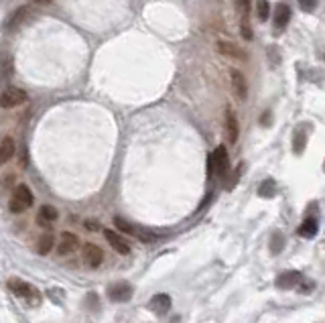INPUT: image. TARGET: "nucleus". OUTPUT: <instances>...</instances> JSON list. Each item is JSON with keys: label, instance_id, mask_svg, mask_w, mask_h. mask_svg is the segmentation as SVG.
I'll return each instance as SVG.
<instances>
[{"label": "nucleus", "instance_id": "nucleus-1", "mask_svg": "<svg viewBox=\"0 0 325 323\" xmlns=\"http://www.w3.org/2000/svg\"><path fill=\"white\" fill-rule=\"evenodd\" d=\"M31 205H33V191L26 185H16L10 195V201H8V210L12 214H22L31 208Z\"/></svg>", "mask_w": 325, "mask_h": 323}, {"label": "nucleus", "instance_id": "nucleus-2", "mask_svg": "<svg viewBox=\"0 0 325 323\" xmlns=\"http://www.w3.org/2000/svg\"><path fill=\"white\" fill-rule=\"evenodd\" d=\"M230 169V159H228V151L226 146H218V149L210 155L208 159V175H218V177H224Z\"/></svg>", "mask_w": 325, "mask_h": 323}, {"label": "nucleus", "instance_id": "nucleus-3", "mask_svg": "<svg viewBox=\"0 0 325 323\" xmlns=\"http://www.w3.org/2000/svg\"><path fill=\"white\" fill-rule=\"evenodd\" d=\"M132 293H134L132 285H130V283L120 281V283H114V285H110V287H108V291H106V295H108V299H110V301H114V303H124V301H128V299L132 297Z\"/></svg>", "mask_w": 325, "mask_h": 323}, {"label": "nucleus", "instance_id": "nucleus-4", "mask_svg": "<svg viewBox=\"0 0 325 323\" xmlns=\"http://www.w3.org/2000/svg\"><path fill=\"white\" fill-rule=\"evenodd\" d=\"M26 102V92L18 90V87H6V90L0 94V108H16L20 104Z\"/></svg>", "mask_w": 325, "mask_h": 323}, {"label": "nucleus", "instance_id": "nucleus-5", "mask_svg": "<svg viewBox=\"0 0 325 323\" xmlns=\"http://www.w3.org/2000/svg\"><path fill=\"white\" fill-rule=\"evenodd\" d=\"M79 248V238L71 232H61V236H59V242H57V252L61 256H69L73 254L75 250Z\"/></svg>", "mask_w": 325, "mask_h": 323}, {"label": "nucleus", "instance_id": "nucleus-6", "mask_svg": "<svg viewBox=\"0 0 325 323\" xmlns=\"http://www.w3.org/2000/svg\"><path fill=\"white\" fill-rule=\"evenodd\" d=\"M81 256H83V262L87 264V267L96 269V267H100L102 260H104V250H102L100 246L92 244V242H87V244H83Z\"/></svg>", "mask_w": 325, "mask_h": 323}, {"label": "nucleus", "instance_id": "nucleus-7", "mask_svg": "<svg viewBox=\"0 0 325 323\" xmlns=\"http://www.w3.org/2000/svg\"><path fill=\"white\" fill-rule=\"evenodd\" d=\"M104 236L108 240V244L118 252V254H130V244L126 242V238L122 236V234H118V232H112V230H104Z\"/></svg>", "mask_w": 325, "mask_h": 323}, {"label": "nucleus", "instance_id": "nucleus-8", "mask_svg": "<svg viewBox=\"0 0 325 323\" xmlns=\"http://www.w3.org/2000/svg\"><path fill=\"white\" fill-rule=\"evenodd\" d=\"M230 77H232V87H234L236 98H238L240 102H244V100L248 98V83H246V77L242 75L240 69H232Z\"/></svg>", "mask_w": 325, "mask_h": 323}, {"label": "nucleus", "instance_id": "nucleus-9", "mask_svg": "<svg viewBox=\"0 0 325 323\" xmlns=\"http://www.w3.org/2000/svg\"><path fill=\"white\" fill-rule=\"evenodd\" d=\"M8 289L14 293L16 297H20V299H31V297L37 299L35 289H33L31 285H28V283L20 281V279H10V281H8Z\"/></svg>", "mask_w": 325, "mask_h": 323}, {"label": "nucleus", "instance_id": "nucleus-10", "mask_svg": "<svg viewBox=\"0 0 325 323\" xmlns=\"http://www.w3.org/2000/svg\"><path fill=\"white\" fill-rule=\"evenodd\" d=\"M224 126H226V134H228L230 144H236V140H238V134H240V126H238V118H236V114L230 108L226 110Z\"/></svg>", "mask_w": 325, "mask_h": 323}, {"label": "nucleus", "instance_id": "nucleus-11", "mask_svg": "<svg viewBox=\"0 0 325 323\" xmlns=\"http://www.w3.org/2000/svg\"><path fill=\"white\" fill-rule=\"evenodd\" d=\"M14 63H12V57L4 51H0V83H8L10 75H12Z\"/></svg>", "mask_w": 325, "mask_h": 323}, {"label": "nucleus", "instance_id": "nucleus-12", "mask_svg": "<svg viewBox=\"0 0 325 323\" xmlns=\"http://www.w3.org/2000/svg\"><path fill=\"white\" fill-rule=\"evenodd\" d=\"M301 281V273L299 271H285L283 275L277 277V287L279 289H293Z\"/></svg>", "mask_w": 325, "mask_h": 323}, {"label": "nucleus", "instance_id": "nucleus-13", "mask_svg": "<svg viewBox=\"0 0 325 323\" xmlns=\"http://www.w3.org/2000/svg\"><path fill=\"white\" fill-rule=\"evenodd\" d=\"M14 157V138L12 136H4L0 140V165L8 163Z\"/></svg>", "mask_w": 325, "mask_h": 323}, {"label": "nucleus", "instance_id": "nucleus-14", "mask_svg": "<svg viewBox=\"0 0 325 323\" xmlns=\"http://www.w3.org/2000/svg\"><path fill=\"white\" fill-rule=\"evenodd\" d=\"M151 309L157 313V315H165L169 309H171V297L165 295V293H159L151 299Z\"/></svg>", "mask_w": 325, "mask_h": 323}, {"label": "nucleus", "instance_id": "nucleus-15", "mask_svg": "<svg viewBox=\"0 0 325 323\" xmlns=\"http://www.w3.org/2000/svg\"><path fill=\"white\" fill-rule=\"evenodd\" d=\"M59 218V212L53 208V205H49V203H45L43 208L39 210V216H37V222H39V226H51L55 220Z\"/></svg>", "mask_w": 325, "mask_h": 323}, {"label": "nucleus", "instance_id": "nucleus-16", "mask_svg": "<svg viewBox=\"0 0 325 323\" xmlns=\"http://www.w3.org/2000/svg\"><path fill=\"white\" fill-rule=\"evenodd\" d=\"M218 51L222 53V55H228V57H234V59H244V51L238 47V45H234V43H230V41H220L218 43Z\"/></svg>", "mask_w": 325, "mask_h": 323}, {"label": "nucleus", "instance_id": "nucleus-17", "mask_svg": "<svg viewBox=\"0 0 325 323\" xmlns=\"http://www.w3.org/2000/svg\"><path fill=\"white\" fill-rule=\"evenodd\" d=\"M289 20H291V8L285 2L277 4V8H275V28H285L289 24Z\"/></svg>", "mask_w": 325, "mask_h": 323}, {"label": "nucleus", "instance_id": "nucleus-18", "mask_svg": "<svg viewBox=\"0 0 325 323\" xmlns=\"http://www.w3.org/2000/svg\"><path fill=\"white\" fill-rule=\"evenodd\" d=\"M317 232H319V224H317L315 218H307V220L299 226V230H297V234H299L301 238H315Z\"/></svg>", "mask_w": 325, "mask_h": 323}, {"label": "nucleus", "instance_id": "nucleus-19", "mask_svg": "<svg viewBox=\"0 0 325 323\" xmlns=\"http://www.w3.org/2000/svg\"><path fill=\"white\" fill-rule=\"evenodd\" d=\"M53 246H55V236L47 232V234H43V236H39V240L35 244V250H37V254L45 256V254H49L53 250Z\"/></svg>", "mask_w": 325, "mask_h": 323}, {"label": "nucleus", "instance_id": "nucleus-20", "mask_svg": "<svg viewBox=\"0 0 325 323\" xmlns=\"http://www.w3.org/2000/svg\"><path fill=\"white\" fill-rule=\"evenodd\" d=\"M132 238H136V240H140V242H144V244H153V242H157V240H159V236H157L155 232H151V230H144V228H134Z\"/></svg>", "mask_w": 325, "mask_h": 323}, {"label": "nucleus", "instance_id": "nucleus-21", "mask_svg": "<svg viewBox=\"0 0 325 323\" xmlns=\"http://www.w3.org/2000/svg\"><path fill=\"white\" fill-rule=\"evenodd\" d=\"M26 16H28V6H20L14 14H10V18H8V22H6V28H14V26H18Z\"/></svg>", "mask_w": 325, "mask_h": 323}, {"label": "nucleus", "instance_id": "nucleus-22", "mask_svg": "<svg viewBox=\"0 0 325 323\" xmlns=\"http://www.w3.org/2000/svg\"><path fill=\"white\" fill-rule=\"evenodd\" d=\"M305 142H307V134L301 132V130H297V132L293 134V151L297 153V155H301L303 149H305Z\"/></svg>", "mask_w": 325, "mask_h": 323}, {"label": "nucleus", "instance_id": "nucleus-23", "mask_svg": "<svg viewBox=\"0 0 325 323\" xmlns=\"http://www.w3.org/2000/svg\"><path fill=\"white\" fill-rule=\"evenodd\" d=\"M277 193V185L273 179H267V181H262L260 187H258V195L260 197H275Z\"/></svg>", "mask_w": 325, "mask_h": 323}, {"label": "nucleus", "instance_id": "nucleus-24", "mask_svg": "<svg viewBox=\"0 0 325 323\" xmlns=\"http://www.w3.org/2000/svg\"><path fill=\"white\" fill-rule=\"evenodd\" d=\"M256 12H258V18L260 20H267L271 16V4H269V0H258V2H256Z\"/></svg>", "mask_w": 325, "mask_h": 323}, {"label": "nucleus", "instance_id": "nucleus-25", "mask_svg": "<svg viewBox=\"0 0 325 323\" xmlns=\"http://www.w3.org/2000/svg\"><path fill=\"white\" fill-rule=\"evenodd\" d=\"M114 224H116V228L120 230L122 234H128V236H132V234H134V228H136V226H132L130 222H126L124 218H114Z\"/></svg>", "mask_w": 325, "mask_h": 323}, {"label": "nucleus", "instance_id": "nucleus-26", "mask_svg": "<svg viewBox=\"0 0 325 323\" xmlns=\"http://www.w3.org/2000/svg\"><path fill=\"white\" fill-rule=\"evenodd\" d=\"M238 4V12L242 14V18H248V12H250V0H236Z\"/></svg>", "mask_w": 325, "mask_h": 323}, {"label": "nucleus", "instance_id": "nucleus-27", "mask_svg": "<svg viewBox=\"0 0 325 323\" xmlns=\"http://www.w3.org/2000/svg\"><path fill=\"white\" fill-rule=\"evenodd\" d=\"M240 31H242V35H244V39H246V41H252V26H250V22H248V18H242V24H240Z\"/></svg>", "mask_w": 325, "mask_h": 323}, {"label": "nucleus", "instance_id": "nucleus-28", "mask_svg": "<svg viewBox=\"0 0 325 323\" xmlns=\"http://www.w3.org/2000/svg\"><path fill=\"white\" fill-rule=\"evenodd\" d=\"M299 4L303 12H313L317 8V0H299Z\"/></svg>", "mask_w": 325, "mask_h": 323}, {"label": "nucleus", "instance_id": "nucleus-29", "mask_svg": "<svg viewBox=\"0 0 325 323\" xmlns=\"http://www.w3.org/2000/svg\"><path fill=\"white\" fill-rule=\"evenodd\" d=\"M281 248H283V236H281V234H275V236H273V244H271V250L277 252V250H281Z\"/></svg>", "mask_w": 325, "mask_h": 323}, {"label": "nucleus", "instance_id": "nucleus-30", "mask_svg": "<svg viewBox=\"0 0 325 323\" xmlns=\"http://www.w3.org/2000/svg\"><path fill=\"white\" fill-rule=\"evenodd\" d=\"M90 232H96V230H100V224L96 222V220H85V224H83Z\"/></svg>", "mask_w": 325, "mask_h": 323}, {"label": "nucleus", "instance_id": "nucleus-31", "mask_svg": "<svg viewBox=\"0 0 325 323\" xmlns=\"http://www.w3.org/2000/svg\"><path fill=\"white\" fill-rule=\"evenodd\" d=\"M271 122H273V120H271V112H264V114L260 116V124H262V126H271Z\"/></svg>", "mask_w": 325, "mask_h": 323}, {"label": "nucleus", "instance_id": "nucleus-32", "mask_svg": "<svg viewBox=\"0 0 325 323\" xmlns=\"http://www.w3.org/2000/svg\"><path fill=\"white\" fill-rule=\"evenodd\" d=\"M33 2H35V4H49L51 0H33Z\"/></svg>", "mask_w": 325, "mask_h": 323}, {"label": "nucleus", "instance_id": "nucleus-33", "mask_svg": "<svg viewBox=\"0 0 325 323\" xmlns=\"http://www.w3.org/2000/svg\"><path fill=\"white\" fill-rule=\"evenodd\" d=\"M323 169H325V163H323Z\"/></svg>", "mask_w": 325, "mask_h": 323}]
</instances>
